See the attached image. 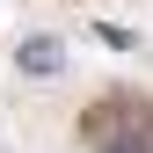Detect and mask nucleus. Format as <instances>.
<instances>
[{"label": "nucleus", "instance_id": "1", "mask_svg": "<svg viewBox=\"0 0 153 153\" xmlns=\"http://www.w3.org/2000/svg\"><path fill=\"white\" fill-rule=\"evenodd\" d=\"M88 153H153V109L139 95H102L88 109Z\"/></svg>", "mask_w": 153, "mask_h": 153}, {"label": "nucleus", "instance_id": "2", "mask_svg": "<svg viewBox=\"0 0 153 153\" xmlns=\"http://www.w3.org/2000/svg\"><path fill=\"white\" fill-rule=\"evenodd\" d=\"M15 59H22V73H59V66H66V51H59V36H29Z\"/></svg>", "mask_w": 153, "mask_h": 153}]
</instances>
